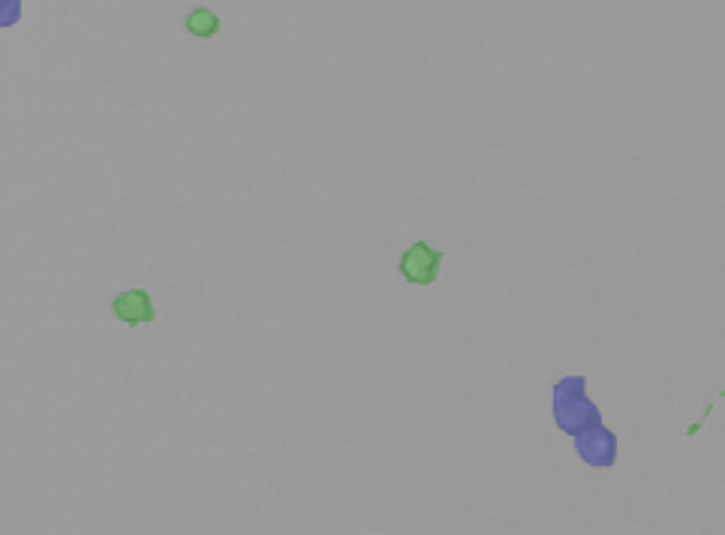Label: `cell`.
Segmentation results:
<instances>
[{"mask_svg":"<svg viewBox=\"0 0 725 535\" xmlns=\"http://www.w3.org/2000/svg\"><path fill=\"white\" fill-rule=\"evenodd\" d=\"M443 250H437L434 244L428 241H413L401 259H398V271L401 277L416 286V289H431L437 280H440V271H443Z\"/></svg>","mask_w":725,"mask_h":535,"instance_id":"3","label":"cell"},{"mask_svg":"<svg viewBox=\"0 0 725 535\" xmlns=\"http://www.w3.org/2000/svg\"><path fill=\"white\" fill-rule=\"evenodd\" d=\"M551 415H554V424L569 436H575L578 430L602 421V412L587 397V376H563V379L554 382Z\"/></svg>","mask_w":725,"mask_h":535,"instance_id":"1","label":"cell"},{"mask_svg":"<svg viewBox=\"0 0 725 535\" xmlns=\"http://www.w3.org/2000/svg\"><path fill=\"white\" fill-rule=\"evenodd\" d=\"M22 22V0H7L0 7V28H16Z\"/></svg>","mask_w":725,"mask_h":535,"instance_id":"6","label":"cell"},{"mask_svg":"<svg viewBox=\"0 0 725 535\" xmlns=\"http://www.w3.org/2000/svg\"><path fill=\"white\" fill-rule=\"evenodd\" d=\"M4 4H7V0H0V7H4Z\"/></svg>","mask_w":725,"mask_h":535,"instance_id":"7","label":"cell"},{"mask_svg":"<svg viewBox=\"0 0 725 535\" xmlns=\"http://www.w3.org/2000/svg\"><path fill=\"white\" fill-rule=\"evenodd\" d=\"M572 448H575L578 460L587 463V466H593V469H611L617 463V457H620L617 433L611 427H605L602 421L578 430L572 436Z\"/></svg>","mask_w":725,"mask_h":535,"instance_id":"2","label":"cell"},{"mask_svg":"<svg viewBox=\"0 0 725 535\" xmlns=\"http://www.w3.org/2000/svg\"><path fill=\"white\" fill-rule=\"evenodd\" d=\"M184 28H187V34L196 37V40H214V37L220 34L223 22H220V16H217L214 10H208V7H196L193 13H187Z\"/></svg>","mask_w":725,"mask_h":535,"instance_id":"5","label":"cell"},{"mask_svg":"<svg viewBox=\"0 0 725 535\" xmlns=\"http://www.w3.org/2000/svg\"><path fill=\"white\" fill-rule=\"evenodd\" d=\"M112 313L127 328H139V325L157 322V307H154V298H151L148 289H127V292L115 295L112 298Z\"/></svg>","mask_w":725,"mask_h":535,"instance_id":"4","label":"cell"}]
</instances>
